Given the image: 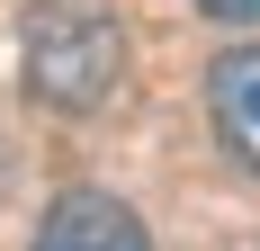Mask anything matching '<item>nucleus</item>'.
Here are the masks:
<instances>
[{"label":"nucleus","instance_id":"2","mask_svg":"<svg viewBox=\"0 0 260 251\" xmlns=\"http://www.w3.org/2000/svg\"><path fill=\"white\" fill-rule=\"evenodd\" d=\"M36 251H153V233L108 189H63L45 206V225H36Z\"/></svg>","mask_w":260,"mask_h":251},{"label":"nucleus","instance_id":"4","mask_svg":"<svg viewBox=\"0 0 260 251\" xmlns=\"http://www.w3.org/2000/svg\"><path fill=\"white\" fill-rule=\"evenodd\" d=\"M207 18H234V27H260V0H198Z\"/></svg>","mask_w":260,"mask_h":251},{"label":"nucleus","instance_id":"3","mask_svg":"<svg viewBox=\"0 0 260 251\" xmlns=\"http://www.w3.org/2000/svg\"><path fill=\"white\" fill-rule=\"evenodd\" d=\"M207 117H215V144L260 179V45L215 54V72H207Z\"/></svg>","mask_w":260,"mask_h":251},{"label":"nucleus","instance_id":"1","mask_svg":"<svg viewBox=\"0 0 260 251\" xmlns=\"http://www.w3.org/2000/svg\"><path fill=\"white\" fill-rule=\"evenodd\" d=\"M18 72H27V99L90 117L126 81V18L108 0H36L18 27Z\"/></svg>","mask_w":260,"mask_h":251}]
</instances>
